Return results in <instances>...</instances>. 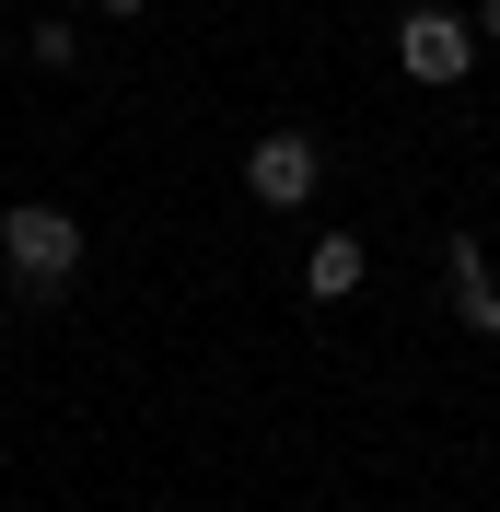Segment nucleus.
Segmentation results:
<instances>
[{"mask_svg":"<svg viewBox=\"0 0 500 512\" xmlns=\"http://www.w3.org/2000/svg\"><path fill=\"white\" fill-rule=\"evenodd\" d=\"M0 256H12L24 303H59V291L82 280V222H70V210H47V198H24V210L0 222Z\"/></svg>","mask_w":500,"mask_h":512,"instance_id":"f257e3e1","label":"nucleus"},{"mask_svg":"<svg viewBox=\"0 0 500 512\" xmlns=\"http://www.w3.org/2000/svg\"><path fill=\"white\" fill-rule=\"evenodd\" d=\"M24 47H35V70H70V59H82V35H70V24H35Z\"/></svg>","mask_w":500,"mask_h":512,"instance_id":"423d86ee","label":"nucleus"},{"mask_svg":"<svg viewBox=\"0 0 500 512\" xmlns=\"http://www.w3.org/2000/svg\"><path fill=\"white\" fill-rule=\"evenodd\" d=\"M442 280H454V315H466L477 338H500V280H489V245H477V233L442 245Z\"/></svg>","mask_w":500,"mask_h":512,"instance_id":"20e7f679","label":"nucleus"},{"mask_svg":"<svg viewBox=\"0 0 500 512\" xmlns=\"http://www.w3.org/2000/svg\"><path fill=\"white\" fill-rule=\"evenodd\" d=\"M466 59H477L466 12H442V0H419V12L396 24V70H407V82H466Z\"/></svg>","mask_w":500,"mask_h":512,"instance_id":"7ed1b4c3","label":"nucleus"},{"mask_svg":"<svg viewBox=\"0 0 500 512\" xmlns=\"http://www.w3.org/2000/svg\"><path fill=\"white\" fill-rule=\"evenodd\" d=\"M303 291L314 303H349V291H361V233H326V245L303 256Z\"/></svg>","mask_w":500,"mask_h":512,"instance_id":"39448f33","label":"nucleus"},{"mask_svg":"<svg viewBox=\"0 0 500 512\" xmlns=\"http://www.w3.org/2000/svg\"><path fill=\"white\" fill-rule=\"evenodd\" d=\"M94 12H152V0H94Z\"/></svg>","mask_w":500,"mask_h":512,"instance_id":"6e6552de","label":"nucleus"},{"mask_svg":"<svg viewBox=\"0 0 500 512\" xmlns=\"http://www.w3.org/2000/svg\"><path fill=\"white\" fill-rule=\"evenodd\" d=\"M477 35H500V0H477Z\"/></svg>","mask_w":500,"mask_h":512,"instance_id":"0eeeda50","label":"nucleus"},{"mask_svg":"<svg viewBox=\"0 0 500 512\" xmlns=\"http://www.w3.org/2000/svg\"><path fill=\"white\" fill-rule=\"evenodd\" d=\"M326 187V152H314V128H268L245 152V198L256 210H303V198Z\"/></svg>","mask_w":500,"mask_h":512,"instance_id":"f03ea898","label":"nucleus"}]
</instances>
